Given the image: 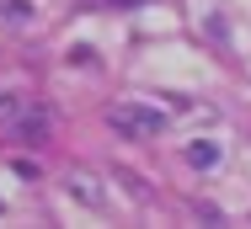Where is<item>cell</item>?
<instances>
[{
	"instance_id": "cell-4",
	"label": "cell",
	"mask_w": 251,
	"mask_h": 229,
	"mask_svg": "<svg viewBox=\"0 0 251 229\" xmlns=\"http://www.w3.org/2000/svg\"><path fill=\"white\" fill-rule=\"evenodd\" d=\"M187 165H193V171H214V165H219V144L193 138V144H187Z\"/></svg>"
},
{
	"instance_id": "cell-1",
	"label": "cell",
	"mask_w": 251,
	"mask_h": 229,
	"mask_svg": "<svg viewBox=\"0 0 251 229\" xmlns=\"http://www.w3.org/2000/svg\"><path fill=\"white\" fill-rule=\"evenodd\" d=\"M107 128L118 138H155L166 128V112H160V107H139V101H118V107L107 112Z\"/></svg>"
},
{
	"instance_id": "cell-2",
	"label": "cell",
	"mask_w": 251,
	"mask_h": 229,
	"mask_svg": "<svg viewBox=\"0 0 251 229\" xmlns=\"http://www.w3.org/2000/svg\"><path fill=\"white\" fill-rule=\"evenodd\" d=\"M64 197H75V203H80V208H91V213L107 208V186H101L91 171H80V165H75V171H64Z\"/></svg>"
},
{
	"instance_id": "cell-3",
	"label": "cell",
	"mask_w": 251,
	"mask_h": 229,
	"mask_svg": "<svg viewBox=\"0 0 251 229\" xmlns=\"http://www.w3.org/2000/svg\"><path fill=\"white\" fill-rule=\"evenodd\" d=\"M49 128H53V117L43 112V107H27V112L11 123V134L22 138V144H43V138H49Z\"/></svg>"
},
{
	"instance_id": "cell-6",
	"label": "cell",
	"mask_w": 251,
	"mask_h": 229,
	"mask_svg": "<svg viewBox=\"0 0 251 229\" xmlns=\"http://www.w3.org/2000/svg\"><path fill=\"white\" fill-rule=\"evenodd\" d=\"M0 16H5L11 27H27V22H32V0H5V5H0Z\"/></svg>"
},
{
	"instance_id": "cell-7",
	"label": "cell",
	"mask_w": 251,
	"mask_h": 229,
	"mask_svg": "<svg viewBox=\"0 0 251 229\" xmlns=\"http://www.w3.org/2000/svg\"><path fill=\"white\" fill-rule=\"evenodd\" d=\"M0 208H5V203H0Z\"/></svg>"
},
{
	"instance_id": "cell-5",
	"label": "cell",
	"mask_w": 251,
	"mask_h": 229,
	"mask_svg": "<svg viewBox=\"0 0 251 229\" xmlns=\"http://www.w3.org/2000/svg\"><path fill=\"white\" fill-rule=\"evenodd\" d=\"M27 107H32V101H27V91H0V128H11Z\"/></svg>"
}]
</instances>
